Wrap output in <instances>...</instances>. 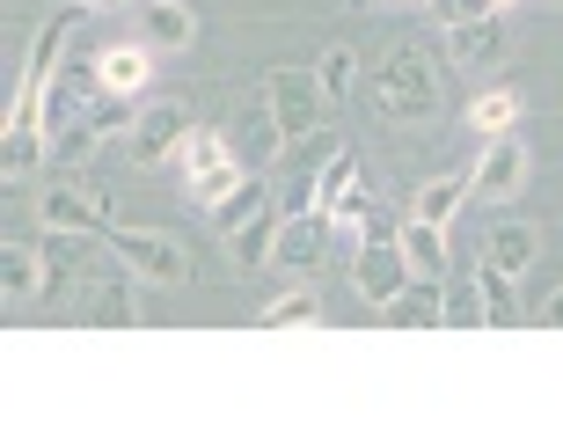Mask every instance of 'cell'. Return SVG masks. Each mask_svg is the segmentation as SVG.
I'll return each mask as SVG.
<instances>
[{"label": "cell", "instance_id": "1", "mask_svg": "<svg viewBox=\"0 0 563 439\" xmlns=\"http://www.w3.org/2000/svg\"><path fill=\"white\" fill-rule=\"evenodd\" d=\"M374 118L388 125H432L439 118V66L418 37H402L374 74Z\"/></svg>", "mask_w": 563, "mask_h": 439}, {"label": "cell", "instance_id": "2", "mask_svg": "<svg viewBox=\"0 0 563 439\" xmlns=\"http://www.w3.org/2000/svg\"><path fill=\"white\" fill-rule=\"evenodd\" d=\"M37 220L59 234H110V190H96L88 176H52V184L37 190Z\"/></svg>", "mask_w": 563, "mask_h": 439}, {"label": "cell", "instance_id": "3", "mask_svg": "<svg viewBox=\"0 0 563 439\" xmlns=\"http://www.w3.org/2000/svg\"><path fill=\"white\" fill-rule=\"evenodd\" d=\"M110 256L146 286H184L190 278V256L168 228H110Z\"/></svg>", "mask_w": 563, "mask_h": 439}, {"label": "cell", "instance_id": "4", "mask_svg": "<svg viewBox=\"0 0 563 439\" xmlns=\"http://www.w3.org/2000/svg\"><path fill=\"white\" fill-rule=\"evenodd\" d=\"M410 256H402V234L396 228H380V220H366V242L352 250V286L374 300V308H388L402 286H410Z\"/></svg>", "mask_w": 563, "mask_h": 439}, {"label": "cell", "instance_id": "5", "mask_svg": "<svg viewBox=\"0 0 563 439\" xmlns=\"http://www.w3.org/2000/svg\"><path fill=\"white\" fill-rule=\"evenodd\" d=\"M264 96H272V110H278V125H286L292 146L322 132V110H330V103H322L314 66H272V74H264Z\"/></svg>", "mask_w": 563, "mask_h": 439}, {"label": "cell", "instance_id": "6", "mask_svg": "<svg viewBox=\"0 0 563 439\" xmlns=\"http://www.w3.org/2000/svg\"><path fill=\"white\" fill-rule=\"evenodd\" d=\"M228 146H234V162L242 168H272L278 154H286V125H278V110H272V96H256V103H242L228 118Z\"/></svg>", "mask_w": 563, "mask_h": 439}, {"label": "cell", "instance_id": "7", "mask_svg": "<svg viewBox=\"0 0 563 439\" xmlns=\"http://www.w3.org/2000/svg\"><path fill=\"white\" fill-rule=\"evenodd\" d=\"M505 44H512V30H505V8H490V15H468V22H446V66H461V74H490V66L505 59Z\"/></svg>", "mask_w": 563, "mask_h": 439}, {"label": "cell", "instance_id": "8", "mask_svg": "<svg viewBox=\"0 0 563 439\" xmlns=\"http://www.w3.org/2000/svg\"><path fill=\"white\" fill-rule=\"evenodd\" d=\"M330 242H336L330 212H286V220H278V242H272V264L314 278V272H322V256H330Z\"/></svg>", "mask_w": 563, "mask_h": 439}, {"label": "cell", "instance_id": "9", "mask_svg": "<svg viewBox=\"0 0 563 439\" xmlns=\"http://www.w3.org/2000/svg\"><path fill=\"white\" fill-rule=\"evenodd\" d=\"M190 125H198V118H190L184 103H146L140 110V132H132V162H140V168H162L168 154H184Z\"/></svg>", "mask_w": 563, "mask_h": 439}, {"label": "cell", "instance_id": "10", "mask_svg": "<svg viewBox=\"0 0 563 439\" xmlns=\"http://www.w3.org/2000/svg\"><path fill=\"white\" fill-rule=\"evenodd\" d=\"M468 184H476V198H512V190L527 184V140L520 132H490V146H483V162L468 168Z\"/></svg>", "mask_w": 563, "mask_h": 439}, {"label": "cell", "instance_id": "11", "mask_svg": "<svg viewBox=\"0 0 563 439\" xmlns=\"http://www.w3.org/2000/svg\"><path fill=\"white\" fill-rule=\"evenodd\" d=\"M380 322H388V330H439V322H446V286H439V278H410V286L380 308Z\"/></svg>", "mask_w": 563, "mask_h": 439}, {"label": "cell", "instance_id": "12", "mask_svg": "<svg viewBox=\"0 0 563 439\" xmlns=\"http://www.w3.org/2000/svg\"><path fill=\"white\" fill-rule=\"evenodd\" d=\"M0 300H8V308L44 300V250H22V242L0 250Z\"/></svg>", "mask_w": 563, "mask_h": 439}, {"label": "cell", "instance_id": "13", "mask_svg": "<svg viewBox=\"0 0 563 439\" xmlns=\"http://www.w3.org/2000/svg\"><path fill=\"white\" fill-rule=\"evenodd\" d=\"M534 256H542V234L527 228V220H498V228L483 234V264H498V272H512V278H520Z\"/></svg>", "mask_w": 563, "mask_h": 439}, {"label": "cell", "instance_id": "14", "mask_svg": "<svg viewBox=\"0 0 563 439\" xmlns=\"http://www.w3.org/2000/svg\"><path fill=\"white\" fill-rule=\"evenodd\" d=\"M96 66H103V88H110V96H125V103H132V96L154 81V44H110Z\"/></svg>", "mask_w": 563, "mask_h": 439}, {"label": "cell", "instance_id": "15", "mask_svg": "<svg viewBox=\"0 0 563 439\" xmlns=\"http://www.w3.org/2000/svg\"><path fill=\"white\" fill-rule=\"evenodd\" d=\"M396 234H402V256H410V272H418V278H439V272H446V228H432V220H418V212H410Z\"/></svg>", "mask_w": 563, "mask_h": 439}, {"label": "cell", "instance_id": "16", "mask_svg": "<svg viewBox=\"0 0 563 439\" xmlns=\"http://www.w3.org/2000/svg\"><path fill=\"white\" fill-rule=\"evenodd\" d=\"M190 37H198V15L184 0H146V44L154 52H184Z\"/></svg>", "mask_w": 563, "mask_h": 439}, {"label": "cell", "instance_id": "17", "mask_svg": "<svg viewBox=\"0 0 563 439\" xmlns=\"http://www.w3.org/2000/svg\"><path fill=\"white\" fill-rule=\"evenodd\" d=\"M344 198H358V154H352V146L322 154V176H314V212H336Z\"/></svg>", "mask_w": 563, "mask_h": 439}, {"label": "cell", "instance_id": "18", "mask_svg": "<svg viewBox=\"0 0 563 439\" xmlns=\"http://www.w3.org/2000/svg\"><path fill=\"white\" fill-rule=\"evenodd\" d=\"M278 220H286V212H256V220H242V228L228 234V250H234V264H242V272H256V264H272V242H278Z\"/></svg>", "mask_w": 563, "mask_h": 439}, {"label": "cell", "instance_id": "19", "mask_svg": "<svg viewBox=\"0 0 563 439\" xmlns=\"http://www.w3.org/2000/svg\"><path fill=\"white\" fill-rule=\"evenodd\" d=\"M96 146H103V118H96V110H81V118H66V125H52V162H59V168L88 162Z\"/></svg>", "mask_w": 563, "mask_h": 439}, {"label": "cell", "instance_id": "20", "mask_svg": "<svg viewBox=\"0 0 563 439\" xmlns=\"http://www.w3.org/2000/svg\"><path fill=\"white\" fill-rule=\"evenodd\" d=\"M468 198H476V184H468V176H432V184L418 190V206H410V212H418V220H432V228H446Z\"/></svg>", "mask_w": 563, "mask_h": 439}, {"label": "cell", "instance_id": "21", "mask_svg": "<svg viewBox=\"0 0 563 439\" xmlns=\"http://www.w3.org/2000/svg\"><path fill=\"white\" fill-rule=\"evenodd\" d=\"M264 206H272V198H264V168H250V176H242V184H234L228 198L212 206V228H220V234H234L242 220H256Z\"/></svg>", "mask_w": 563, "mask_h": 439}, {"label": "cell", "instance_id": "22", "mask_svg": "<svg viewBox=\"0 0 563 439\" xmlns=\"http://www.w3.org/2000/svg\"><path fill=\"white\" fill-rule=\"evenodd\" d=\"M476 293H483V308H490V322H520V315H527L520 278L498 272V264H476Z\"/></svg>", "mask_w": 563, "mask_h": 439}, {"label": "cell", "instance_id": "23", "mask_svg": "<svg viewBox=\"0 0 563 439\" xmlns=\"http://www.w3.org/2000/svg\"><path fill=\"white\" fill-rule=\"evenodd\" d=\"M234 162V146H228V125L212 132V125H190V140H184V176L198 184V176H212V168H228Z\"/></svg>", "mask_w": 563, "mask_h": 439}, {"label": "cell", "instance_id": "24", "mask_svg": "<svg viewBox=\"0 0 563 439\" xmlns=\"http://www.w3.org/2000/svg\"><path fill=\"white\" fill-rule=\"evenodd\" d=\"M468 125L476 132H512L520 125V88H483L476 103H468Z\"/></svg>", "mask_w": 563, "mask_h": 439}, {"label": "cell", "instance_id": "25", "mask_svg": "<svg viewBox=\"0 0 563 439\" xmlns=\"http://www.w3.org/2000/svg\"><path fill=\"white\" fill-rule=\"evenodd\" d=\"M264 330H292V322H322V293H308V286H292V293H278L272 308L256 315Z\"/></svg>", "mask_w": 563, "mask_h": 439}, {"label": "cell", "instance_id": "26", "mask_svg": "<svg viewBox=\"0 0 563 439\" xmlns=\"http://www.w3.org/2000/svg\"><path fill=\"white\" fill-rule=\"evenodd\" d=\"M314 81H322V103H352V81H358V59L336 44V52H322V66H314Z\"/></svg>", "mask_w": 563, "mask_h": 439}, {"label": "cell", "instance_id": "27", "mask_svg": "<svg viewBox=\"0 0 563 439\" xmlns=\"http://www.w3.org/2000/svg\"><path fill=\"white\" fill-rule=\"evenodd\" d=\"M132 315H140V308H132V272L103 278V286H96V322H103V330H125Z\"/></svg>", "mask_w": 563, "mask_h": 439}, {"label": "cell", "instance_id": "28", "mask_svg": "<svg viewBox=\"0 0 563 439\" xmlns=\"http://www.w3.org/2000/svg\"><path fill=\"white\" fill-rule=\"evenodd\" d=\"M44 154H52V146H44V132H8V146H0V176L15 184L22 168H37Z\"/></svg>", "mask_w": 563, "mask_h": 439}, {"label": "cell", "instance_id": "29", "mask_svg": "<svg viewBox=\"0 0 563 439\" xmlns=\"http://www.w3.org/2000/svg\"><path fill=\"white\" fill-rule=\"evenodd\" d=\"M446 322H454V330H483V322H490V308H483V293H476V286L446 293Z\"/></svg>", "mask_w": 563, "mask_h": 439}, {"label": "cell", "instance_id": "30", "mask_svg": "<svg viewBox=\"0 0 563 439\" xmlns=\"http://www.w3.org/2000/svg\"><path fill=\"white\" fill-rule=\"evenodd\" d=\"M439 22H468V15H490V0H432Z\"/></svg>", "mask_w": 563, "mask_h": 439}, {"label": "cell", "instance_id": "31", "mask_svg": "<svg viewBox=\"0 0 563 439\" xmlns=\"http://www.w3.org/2000/svg\"><path fill=\"white\" fill-rule=\"evenodd\" d=\"M542 322H549V330H563V293H549V308H542Z\"/></svg>", "mask_w": 563, "mask_h": 439}, {"label": "cell", "instance_id": "32", "mask_svg": "<svg viewBox=\"0 0 563 439\" xmlns=\"http://www.w3.org/2000/svg\"><path fill=\"white\" fill-rule=\"evenodd\" d=\"M81 8H125V0H81Z\"/></svg>", "mask_w": 563, "mask_h": 439}, {"label": "cell", "instance_id": "33", "mask_svg": "<svg viewBox=\"0 0 563 439\" xmlns=\"http://www.w3.org/2000/svg\"><path fill=\"white\" fill-rule=\"evenodd\" d=\"M490 8H512V0H490Z\"/></svg>", "mask_w": 563, "mask_h": 439}, {"label": "cell", "instance_id": "34", "mask_svg": "<svg viewBox=\"0 0 563 439\" xmlns=\"http://www.w3.org/2000/svg\"><path fill=\"white\" fill-rule=\"evenodd\" d=\"M344 8H358V0H344Z\"/></svg>", "mask_w": 563, "mask_h": 439}]
</instances>
